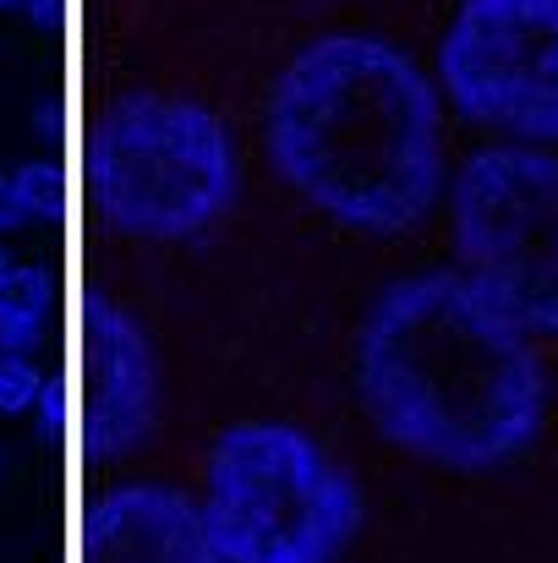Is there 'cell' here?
Instances as JSON below:
<instances>
[{
  "label": "cell",
  "instance_id": "obj_1",
  "mask_svg": "<svg viewBox=\"0 0 558 563\" xmlns=\"http://www.w3.org/2000/svg\"><path fill=\"white\" fill-rule=\"evenodd\" d=\"M263 143L285 187L357 235H405L449 191L438 77L378 33L302 44L263 99Z\"/></svg>",
  "mask_w": 558,
  "mask_h": 563
},
{
  "label": "cell",
  "instance_id": "obj_2",
  "mask_svg": "<svg viewBox=\"0 0 558 563\" xmlns=\"http://www.w3.org/2000/svg\"><path fill=\"white\" fill-rule=\"evenodd\" d=\"M351 367L378 432L444 471L515 460L548 410L532 329L466 268L394 279L357 329Z\"/></svg>",
  "mask_w": 558,
  "mask_h": 563
},
{
  "label": "cell",
  "instance_id": "obj_3",
  "mask_svg": "<svg viewBox=\"0 0 558 563\" xmlns=\"http://www.w3.org/2000/svg\"><path fill=\"white\" fill-rule=\"evenodd\" d=\"M197 509L225 563H340L362 526L351 471L280 416H252L214 438Z\"/></svg>",
  "mask_w": 558,
  "mask_h": 563
},
{
  "label": "cell",
  "instance_id": "obj_4",
  "mask_svg": "<svg viewBox=\"0 0 558 563\" xmlns=\"http://www.w3.org/2000/svg\"><path fill=\"white\" fill-rule=\"evenodd\" d=\"M236 197V143L186 93H127L94 137V202L121 235L192 241Z\"/></svg>",
  "mask_w": 558,
  "mask_h": 563
},
{
  "label": "cell",
  "instance_id": "obj_5",
  "mask_svg": "<svg viewBox=\"0 0 558 563\" xmlns=\"http://www.w3.org/2000/svg\"><path fill=\"white\" fill-rule=\"evenodd\" d=\"M460 268L532 334H558V143H493L449 176Z\"/></svg>",
  "mask_w": 558,
  "mask_h": 563
},
{
  "label": "cell",
  "instance_id": "obj_6",
  "mask_svg": "<svg viewBox=\"0 0 558 563\" xmlns=\"http://www.w3.org/2000/svg\"><path fill=\"white\" fill-rule=\"evenodd\" d=\"M438 93L482 132L558 143V0H460L438 38Z\"/></svg>",
  "mask_w": 558,
  "mask_h": 563
},
{
  "label": "cell",
  "instance_id": "obj_7",
  "mask_svg": "<svg viewBox=\"0 0 558 563\" xmlns=\"http://www.w3.org/2000/svg\"><path fill=\"white\" fill-rule=\"evenodd\" d=\"M88 563H225L197 498L171 482H121L99 498Z\"/></svg>",
  "mask_w": 558,
  "mask_h": 563
},
{
  "label": "cell",
  "instance_id": "obj_8",
  "mask_svg": "<svg viewBox=\"0 0 558 563\" xmlns=\"http://www.w3.org/2000/svg\"><path fill=\"white\" fill-rule=\"evenodd\" d=\"M94 416L121 449L154 421V356L132 318H105L94 340Z\"/></svg>",
  "mask_w": 558,
  "mask_h": 563
},
{
  "label": "cell",
  "instance_id": "obj_9",
  "mask_svg": "<svg viewBox=\"0 0 558 563\" xmlns=\"http://www.w3.org/2000/svg\"><path fill=\"white\" fill-rule=\"evenodd\" d=\"M44 312H50V279L44 268H6L0 279V351H28L44 334Z\"/></svg>",
  "mask_w": 558,
  "mask_h": 563
},
{
  "label": "cell",
  "instance_id": "obj_10",
  "mask_svg": "<svg viewBox=\"0 0 558 563\" xmlns=\"http://www.w3.org/2000/svg\"><path fill=\"white\" fill-rule=\"evenodd\" d=\"M39 388H44V373H39L22 351H0V410H6V416L28 410V405L39 399Z\"/></svg>",
  "mask_w": 558,
  "mask_h": 563
},
{
  "label": "cell",
  "instance_id": "obj_11",
  "mask_svg": "<svg viewBox=\"0 0 558 563\" xmlns=\"http://www.w3.org/2000/svg\"><path fill=\"white\" fill-rule=\"evenodd\" d=\"M17 176V197H22V208H28V219H44V213H55L61 208V181H55V170L50 165H22V170H11Z\"/></svg>",
  "mask_w": 558,
  "mask_h": 563
},
{
  "label": "cell",
  "instance_id": "obj_12",
  "mask_svg": "<svg viewBox=\"0 0 558 563\" xmlns=\"http://www.w3.org/2000/svg\"><path fill=\"white\" fill-rule=\"evenodd\" d=\"M17 224H28V208L17 197V176L0 170V230H17Z\"/></svg>",
  "mask_w": 558,
  "mask_h": 563
},
{
  "label": "cell",
  "instance_id": "obj_13",
  "mask_svg": "<svg viewBox=\"0 0 558 563\" xmlns=\"http://www.w3.org/2000/svg\"><path fill=\"white\" fill-rule=\"evenodd\" d=\"M6 268H11V257H6V246H0V279H6Z\"/></svg>",
  "mask_w": 558,
  "mask_h": 563
},
{
  "label": "cell",
  "instance_id": "obj_14",
  "mask_svg": "<svg viewBox=\"0 0 558 563\" xmlns=\"http://www.w3.org/2000/svg\"><path fill=\"white\" fill-rule=\"evenodd\" d=\"M0 5H11V0H0Z\"/></svg>",
  "mask_w": 558,
  "mask_h": 563
}]
</instances>
